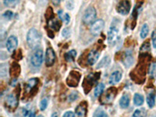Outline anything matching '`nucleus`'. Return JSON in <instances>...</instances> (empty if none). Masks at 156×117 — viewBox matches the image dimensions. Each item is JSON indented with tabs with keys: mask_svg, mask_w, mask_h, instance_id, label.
Segmentation results:
<instances>
[{
	"mask_svg": "<svg viewBox=\"0 0 156 117\" xmlns=\"http://www.w3.org/2000/svg\"><path fill=\"white\" fill-rule=\"evenodd\" d=\"M150 59H151V56L148 54V52L147 53L140 52L138 64L136 66V68L129 73L130 78L136 83L141 84L145 80L147 66Z\"/></svg>",
	"mask_w": 156,
	"mask_h": 117,
	"instance_id": "obj_1",
	"label": "nucleus"
},
{
	"mask_svg": "<svg viewBox=\"0 0 156 117\" xmlns=\"http://www.w3.org/2000/svg\"><path fill=\"white\" fill-rule=\"evenodd\" d=\"M41 40V34L35 28H30L27 34V42L30 48L34 49L38 46Z\"/></svg>",
	"mask_w": 156,
	"mask_h": 117,
	"instance_id": "obj_2",
	"label": "nucleus"
},
{
	"mask_svg": "<svg viewBox=\"0 0 156 117\" xmlns=\"http://www.w3.org/2000/svg\"><path fill=\"white\" fill-rule=\"evenodd\" d=\"M19 94H20V85H18L16 87L15 90L7 97L5 98V106L9 110L16 109L18 106V103H19Z\"/></svg>",
	"mask_w": 156,
	"mask_h": 117,
	"instance_id": "obj_3",
	"label": "nucleus"
},
{
	"mask_svg": "<svg viewBox=\"0 0 156 117\" xmlns=\"http://www.w3.org/2000/svg\"><path fill=\"white\" fill-rule=\"evenodd\" d=\"M100 76H101L100 73H94L87 75L84 78V80L83 81V88L85 94L90 92V90H91L92 87L94 86V83H96L97 80L99 79Z\"/></svg>",
	"mask_w": 156,
	"mask_h": 117,
	"instance_id": "obj_4",
	"label": "nucleus"
},
{
	"mask_svg": "<svg viewBox=\"0 0 156 117\" xmlns=\"http://www.w3.org/2000/svg\"><path fill=\"white\" fill-rule=\"evenodd\" d=\"M119 28L118 27V22L115 21L113 20L112 24L110 26V28L108 31V43L110 45H114L118 41L119 38Z\"/></svg>",
	"mask_w": 156,
	"mask_h": 117,
	"instance_id": "obj_5",
	"label": "nucleus"
},
{
	"mask_svg": "<svg viewBox=\"0 0 156 117\" xmlns=\"http://www.w3.org/2000/svg\"><path fill=\"white\" fill-rule=\"evenodd\" d=\"M96 16H97L96 9L93 6H89L83 12L82 21L85 25H89L90 23H94V21L96 19Z\"/></svg>",
	"mask_w": 156,
	"mask_h": 117,
	"instance_id": "obj_6",
	"label": "nucleus"
},
{
	"mask_svg": "<svg viewBox=\"0 0 156 117\" xmlns=\"http://www.w3.org/2000/svg\"><path fill=\"white\" fill-rule=\"evenodd\" d=\"M117 94V89L115 87H110L106 91L105 94H103L100 98V101L104 105H108V104H111L115 99V95Z\"/></svg>",
	"mask_w": 156,
	"mask_h": 117,
	"instance_id": "obj_7",
	"label": "nucleus"
},
{
	"mask_svg": "<svg viewBox=\"0 0 156 117\" xmlns=\"http://www.w3.org/2000/svg\"><path fill=\"white\" fill-rule=\"evenodd\" d=\"M81 74L78 71L72 70L69 73V76L66 78V83L69 87H77L78 83L80 80Z\"/></svg>",
	"mask_w": 156,
	"mask_h": 117,
	"instance_id": "obj_8",
	"label": "nucleus"
},
{
	"mask_svg": "<svg viewBox=\"0 0 156 117\" xmlns=\"http://www.w3.org/2000/svg\"><path fill=\"white\" fill-rule=\"evenodd\" d=\"M30 62L34 67H39L43 62V51L41 48H37L32 53L30 57Z\"/></svg>",
	"mask_w": 156,
	"mask_h": 117,
	"instance_id": "obj_9",
	"label": "nucleus"
},
{
	"mask_svg": "<svg viewBox=\"0 0 156 117\" xmlns=\"http://www.w3.org/2000/svg\"><path fill=\"white\" fill-rule=\"evenodd\" d=\"M130 9H131V5L128 0H121L116 5L117 12L123 16L127 15L130 11Z\"/></svg>",
	"mask_w": 156,
	"mask_h": 117,
	"instance_id": "obj_10",
	"label": "nucleus"
},
{
	"mask_svg": "<svg viewBox=\"0 0 156 117\" xmlns=\"http://www.w3.org/2000/svg\"><path fill=\"white\" fill-rule=\"evenodd\" d=\"M105 27V21L103 20H98L92 23L90 28V34L93 36H98Z\"/></svg>",
	"mask_w": 156,
	"mask_h": 117,
	"instance_id": "obj_11",
	"label": "nucleus"
},
{
	"mask_svg": "<svg viewBox=\"0 0 156 117\" xmlns=\"http://www.w3.org/2000/svg\"><path fill=\"white\" fill-rule=\"evenodd\" d=\"M55 58H56V55L54 51V49L51 47L48 48L45 51V65L46 66L49 67L51 66L55 63Z\"/></svg>",
	"mask_w": 156,
	"mask_h": 117,
	"instance_id": "obj_12",
	"label": "nucleus"
},
{
	"mask_svg": "<svg viewBox=\"0 0 156 117\" xmlns=\"http://www.w3.org/2000/svg\"><path fill=\"white\" fill-rule=\"evenodd\" d=\"M18 45V40L17 37L14 35H11L9 37L6 41V48H7L8 51L9 52H13L17 48Z\"/></svg>",
	"mask_w": 156,
	"mask_h": 117,
	"instance_id": "obj_13",
	"label": "nucleus"
},
{
	"mask_svg": "<svg viewBox=\"0 0 156 117\" xmlns=\"http://www.w3.org/2000/svg\"><path fill=\"white\" fill-rule=\"evenodd\" d=\"M87 112V104L86 101H83L76 106L75 113L77 117H86Z\"/></svg>",
	"mask_w": 156,
	"mask_h": 117,
	"instance_id": "obj_14",
	"label": "nucleus"
},
{
	"mask_svg": "<svg viewBox=\"0 0 156 117\" xmlns=\"http://www.w3.org/2000/svg\"><path fill=\"white\" fill-rule=\"evenodd\" d=\"M100 56V51L97 49H92L88 52L87 55V62L89 65L93 66L97 62Z\"/></svg>",
	"mask_w": 156,
	"mask_h": 117,
	"instance_id": "obj_15",
	"label": "nucleus"
},
{
	"mask_svg": "<svg viewBox=\"0 0 156 117\" xmlns=\"http://www.w3.org/2000/svg\"><path fill=\"white\" fill-rule=\"evenodd\" d=\"M10 76L12 79H16L20 74V66L16 62H12L9 69Z\"/></svg>",
	"mask_w": 156,
	"mask_h": 117,
	"instance_id": "obj_16",
	"label": "nucleus"
},
{
	"mask_svg": "<svg viewBox=\"0 0 156 117\" xmlns=\"http://www.w3.org/2000/svg\"><path fill=\"white\" fill-rule=\"evenodd\" d=\"M122 79V73L119 70H115V72L110 75L108 83L110 84H115V83H119Z\"/></svg>",
	"mask_w": 156,
	"mask_h": 117,
	"instance_id": "obj_17",
	"label": "nucleus"
},
{
	"mask_svg": "<svg viewBox=\"0 0 156 117\" xmlns=\"http://www.w3.org/2000/svg\"><path fill=\"white\" fill-rule=\"evenodd\" d=\"M38 82L39 80L37 78H31V79L27 80V82L26 83V85H25L26 91L30 92V91H32L34 89H35L37 85L38 84Z\"/></svg>",
	"mask_w": 156,
	"mask_h": 117,
	"instance_id": "obj_18",
	"label": "nucleus"
},
{
	"mask_svg": "<svg viewBox=\"0 0 156 117\" xmlns=\"http://www.w3.org/2000/svg\"><path fill=\"white\" fill-rule=\"evenodd\" d=\"M122 62L124 66L126 67H129L130 65L133 62V56L130 51H126L124 54V58L122 59Z\"/></svg>",
	"mask_w": 156,
	"mask_h": 117,
	"instance_id": "obj_19",
	"label": "nucleus"
},
{
	"mask_svg": "<svg viewBox=\"0 0 156 117\" xmlns=\"http://www.w3.org/2000/svg\"><path fill=\"white\" fill-rule=\"evenodd\" d=\"M129 96L128 94H124L119 100V106L122 108H126L129 105Z\"/></svg>",
	"mask_w": 156,
	"mask_h": 117,
	"instance_id": "obj_20",
	"label": "nucleus"
},
{
	"mask_svg": "<svg viewBox=\"0 0 156 117\" xmlns=\"http://www.w3.org/2000/svg\"><path fill=\"white\" fill-rule=\"evenodd\" d=\"M76 55V50L73 49L69 51L68 52H66L65 55H64V58L66 59L67 62H73V60L75 59V57Z\"/></svg>",
	"mask_w": 156,
	"mask_h": 117,
	"instance_id": "obj_21",
	"label": "nucleus"
},
{
	"mask_svg": "<svg viewBox=\"0 0 156 117\" xmlns=\"http://www.w3.org/2000/svg\"><path fill=\"white\" fill-rule=\"evenodd\" d=\"M104 89H105V85H104V83H98L96 87L94 88V97L95 98H98L101 95V94L103 93L104 91Z\"/></svg>",
	"mask_w": 156,
	"mask_h": 117,
	"instance_id": "obj_22",
	"label": "nucleus"
},
{
	"mask_svg": "<svg viewBox=\"0 0 156 117\" xmlns=\"http://www.w3.org/2000/svg\"><path fill=\"white\" fill-rule=\"evenodd\" d=\"M48 24H49L50 28L53 29L56 31H58L61 27V23L58 20H51L48 21Z\"/></svg>",
	"mask_w": 156,
	"mask_h": 117,
	"instance_id": "obj_23",
	"label": "nucleus"
},
{
	"mask_svg": "<svg viewBox=\"0 0 156 117\" xmlns=\"http://www.w3.org/2000/svg\"><path fill=\"white\" fill-rule=\"evenodd\" d=\"M144 98L143 97V95H141L140 94H135L134 97H133V102H134V105L136 106H140V105H143L144 103Z\"/></svg>",
	"mask_w": 156,
	"mask_h": 117,
	"instance_id": "obj_24",
	"label": "nucleus"
},
{
	"mask_svg": "<svg viewBox=\"0 0 156 117\" xmlns=\"http://www.w3.org/2000/svg\"><path fill=\"white\" fill-rule=\"evenodd\" d=\"M147 103L150 108H153L155 105V96L153 92H151L147 97Z\"/></svg>",
	"mask_w": 156,
	"mask_h": 117,
	"instance_id": "obj_25",
	"label": "nucleus"
},
{
	"mask_svg": "<svg viewBox=\"0 0 156 117\" xmlns=\"http://www.w3.org/2000/svg\"><path fill=\"white\" fill-rule=\"evenodd\" d=\"M149 32V27L147 23H144L141 27V30L140 32V36L142 39H145L147 37V34H148Z\"/></svg>",
	"mask_w": 156,
	"mask_h": 117,
	"instance_id": "obj_26",
	"label": "nucleus"
},
{
	"mask_svg": "<svg viewBox=\"0 0 156 117\" xmlns=\"http://www.w3.org/2000/svg\"><path fill=\"white\" fill-rule=\"evenodd\" d=\"M148 73L151 77L152 78L156 77V62H152V63H151V65H150V66H149Z\"/></svg>",
	"mask_w": 156,
	"mask_h": 117,
	"instance_id": "obj_27",
	"label": "nucleus"
},
{
	"mask_svg": "<svg viewBox=\"0 0 156 117\" xmlns=\"http://www.w3.org/2000/svg\"><path fill=\"white\" fill-rule=\"evenodd\" d=\"M146 114H147V112H146V110L144 108H138L133 112V117H144Z\"/></svg>",
	"mask_w": 156,
	"mask_h": 117,
	"instance_id": "obj_28",
	"label": "nucleus"
},
{
	"mask_svg": "<svg viewBox=\"0 0 156 117\" xmlns=\"http://www.w3.org/2000/svg\"><path fill=\"white\" fill-rule=\"evenodd\" d=\"M18 2H19V0H3L4 5L6 7L9 8L14 7V6L17 5Z\"/></svg>",
	"mask_w": 156,
	"mask_h": 117,
	"instance_id": "obj_29",
	"label": "nucleus"
},
{
	"mask_svg": "<svg viewBox=\"0 0 156 117\" xmlns=\"http://www.w3.org/2000/svg\"><path fill=\"white\" fill-rule=\"evenodd\" d=\"M58 16L60 17V19L62 20H63V21H65V23H69V21H70V16H69V15L68 14V13H65L64 15H62L63 14L62 10H59L58 12Z\"/></svg>",
	"mask_w": 156,
	"mask_h": 117,
	"instance_id": "obj_30",
	"label": "nucleus"
},
{
	"mask_svg": "<svg viewBox=\"0 0 156 117\" xmlns=\"http://www.w3.org/2000/svg\"><path fill=\"white\" fill-rule=\"evenodd\" d=\"M110 62V58L108 56H105L102 58L101 60V62L98 63V66H97L98 69H99V68H102L105 67V66H107L109 64Z\"/></svg>",
	"mask_w": 156,
	"mask_h": 117,
	"instance_id": "obj_31",
	"label": "nucleus"
},
{
	"mask_svg": "<svg viewBox=\"0 0 156 117\" xmlns=\"http://www.w3.org/2000/svg\"><path fill=\"white\" fill-rule=\"evenodd\" d=\"M93 117H108V115L104 109H102V108H98L94 112Z\"/></svg>",
	"mask_w": 156,
	"mask_h": 117,
	"instance_id": "obj_32",
	"label": "nucleus"
},
{
	"mask_svg": "<svg viewBox=\"0 0 156 117\" xmlns=\"http://www.w3.org/2000/svg\"><path fill=\"white\" fill-rule=\"evenodd\" d=\"M45 19L48 20V21H50V20H53L54 18V12H53V9H52V8L51 7H48V9H47L46 12H45Z\"/></svg>",
	"mask_w": 156,
	"mask_h": 117,
	"instance_id": "obj_33",
	"label": "nucleus"
},
{
	"mask_svg": "<svg viewBox=\"0 0 156 117\" xmlns=\"http://www.w3.org/2000/svg\"><path fill=\"white\" fill-rule=\"evenodd\" d=\"M151 50V48H150V43L149 41H146L144 44H142V46L140 47V52H142V53H147L149 52Z\"/></svg>",
	"mask_w": 156,
	"mask_h": 117,
	"instance_id": "obj_34",
	"label": "nucleus"
},
{
	"mask_svg": "<svg viewBox=\"0 0 156 117\" xmlns=\"http://www.w3.org/2000/svg\"><path fill=\"white\" fill-rule=\"evenodd\" d=\"M71 35V30L69 27H65L62 31V36L64 38H68Z\"/></svg>",
	"mask_w": 156,
	"mask_h": 117,
	"instance_id": "obj_35",
	"label": "nucleus"
},
{
	"mask_svg": "<svg viewBox=\"0 0 156 117\" xmlns=\"http://www.w3.org/2000/svg\"><path fill=\"white\" fill-rule=\"evenodd\" d=\"M47 106H48V100L46 98H44L40 102V109L43 111V110L46 109Z\"/></svg>",
	"mask_w": 156,
	"mask_h": 117,
	"instance_id": "obj_36",
	"label": "nucleus"
},
{
	"mask_svg": "<svg viewBox=\"0 0 156 117\" xmlns=\"http://www.w3.org/2000/svg\"><path fill=\"white\" fill-rule=\"evenodd\" d=\"M2 16H3V17H5L6 20H11L13 17V12L10 10H7L4 12Z\"/></svg>",
	"mask_w": 156,
	"mask_h": 117,
	"instance_id": "obj_37",
	"label": "nucleus"
},
{
	"mask_svg": "<svg viewBox=\"0 0 156 117\" xmlns=\"http://www.w3.org/2000/svg\"><path fill=\"white\" fill-rule=\"evenodd\" d=\"M13 53V58L16 60H20V59H21L22 58V52H21V50H17L16 51H13L12 52Z\"/></svg>",
	"mask_w": 156,
	"mask_h": 117,
	"instance_id": "obj_38",
	"label": "nucleus"
},
{
	"mask_svg": "<svg viewBox=\"0 0 156 117\" xmlns=\"http://www.w3.org/2000/svg\"><path fill=\"white\" fill-rule=\"evenodd\" d=\"M78 98V93L76 91H74V92L71 93L69 95V100L70 101H73L77 99Z\"/></svg>",
	"mask_w": 156,
	"mask_h": 117,
	"instance_id": "obj_39",
	"label": "nucleus"
},
{
	"mask_svg": "<svg viewBox=\"0 0 156 117\" xmlns=\"http://www.w3.org/2000/svg\"><path fill=\"white\" fill-rule=\"evenodd\" d=\"M151 41L154 48H156V30H153L152 34H151Z\"/></svg>",
	"mask_w": 156,
	"mask_h": 117,
	"instance_id": "obj_40",
	"label": "nucleus"
},
{
	"mask_svg": "<svg viewBox=\"0 0 156 117\" xmlns=\"http://www.w3.org/2000/svg\"><path fill=\"white\" fill-rule=\"evenodd\" d=\"M0 75H1V76L2 77H3L4 76H5V74H4V73H5V75H6V73H5V71L7 70V66H4V64H2L1 65V68H0Z\"/></svg>",
	"mask_w": 156,
	"mask_h": 117,
	"instance_id": "obj_41",
	"label": "nucleus"
},
{
	"mask_svg": "<svg viewBox=\"0 0 156 117\" xmlns=\"http://www.w3.org/2000/svg\"><path fill=\"white\" fill-rule=\"evenodd\" d=\"M62 117H75V114L71 111H68V112H65Z\"/></svg>",
	"mask_w": 156,
	"mask_h": 117,
	"instance_id": "obj_42",
	"label": "nucleus"
},
{
	"mask_svg": "<svg viewBox=\"0 0 156 117\" xmlns=\"http://www.w3.org/2000/svg\"><path fill=\"white\" fill-rule=\"evenodd\" d=\"M52 1V2H53L54 4H55V5H58V4L60 3V2L62 1V0H51Z\"/></svg>",
	"mask_w": 156,
	"mask_h": 117,
	"instance_id": "obj_43",
	"label": "nucleus"
},
{
	"mask_svg": "<svg viewBox=\"0 0 156 117\" xmlns=\"http://www.w3.org/2000/svg\"><path fill=\"white\" fill-rule=\"evenodd\" d=\"M51 117H58V113H57V112H53V113L51 114Z\"/></svg>",
	"mask_w": 156,
	"mask_h": 117,
	"instance_id": "obj_44",
	"label": "nucleus"
},
{
	"mask_svg": "<svg viewBox=\"0 0 156 117\" xmlns=\"http://www.w3.org/2000/svg\"><path fill=\"white\" fill-rule=\"evenodd\" d=\"M28 117H36V116H35V114H34V112H30V113L29 114Z\"/></svg>",
	"mask_w": 156,
	"mask_h": 117,
	"instance_id": "obj_45",
	"label": "nucleus"
},
{
	"mask_svg": "<svg viewBox=\"0 0 156 117\" xmlns=\"http://www.w3.org/2000/svg\"><path fill=\"white\" fill-rule=\"evenodd\" d=\"M37 117H44L42 115H38Z\"/></svg>",
	"mask_w": 156,
	"mask_h": 117,
	"instance_id": "obj_46",
	"label": "nucleus"
},
{
	"mask_svg": "<svg viewBox=\"0 0 156 117\" xmlns=\"http://www.w3.org/2000/svg\"><path fill=\"white\" fill-rule=\"evenodd\" d=\"M151 117H156V113H155V114H154V115H153L152 116H151Z\"/></svg>",
	"mask_w": 156,
	"mask_h": 117,
	"instance_id": "obj_47",
	"label": "nucleus"
}]
</instances>
